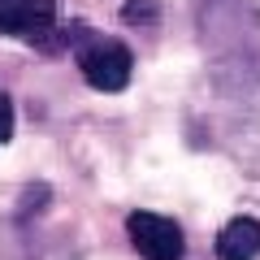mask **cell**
I'll return each instance as SVG.
<instances>
[{
	"mask_svg": "<svg viewBox=\"0 0 260 260\" xmlns=\"http://www.w3.org/2000/svg\"><path fill=\"white\" fill-rule=\"evenodd\" d=\"M65 44L74 48V61L83 78L95 91H126L130 74H135V52L113 35H95L87 22H74L65 30Z\"/></svg>",
	"mask_w": 260,
	"mask_h": 260,
	"instance_id": "6da1fadb",
	"label": "cell"
},
{
	"mask_svg": "<svg viewBox=\"0 0 260 260\" xmlns=\"http://www.w3.org/2000/svg\"><path fill=\"white\" fill-rule=\"evenodd\" d=\"M13 139V100L0 91V143Z\"/></svg>",
	"mask_w": 260,
	"mask_h": 260,
	"instance_id": "8992f818",
	"label": "cell"
},
{
	"mask_svg": "<svg viewBox=\"0 0 260 260\" xmlns=\"http://www.w3.org/2000/svg\"><path fill=\"white\" fill-rule=\"evenodd\" d=\"M121 18L135 26V22H156V5L152 0H126L121 5Z\"/></svg>",
	"mask_w": 260,
	"mask_h": 260,
	"instance_id": "5b68a950",
	"label": "cell"
},
{
	"mask_svg": "<svg viewBox=\"0 0 260 260\" xmlns=\"http://www.w3.org/2000/svg\"><path fill=\"white\" fill-rule=\"evenodd\" d=\"M260 256V221L256 217H234L217 234V260H256Z\"/></svg>",
	"mask_w": 260,
	"mask_h": 260,
	"instance_id": "277c9868",
	"label": "cell"
},
{
	"mask_svg": "<svg viewBox=\"0 0 260 260\" xmlns=\"http://www.w3.org/2000/svg\"><path fill=\"white\" fill-rule=\"evenodd\" d=\"M0 35L35 48H56V0H0Z\"/></svg>",
	"mask_w": 260,
	"mask_h": 260,
	"instance_id": "7a4b0ae2",
	"label": "cell"
},
{
	"mask_svg": "<svg viewBox=\"0 0 260 260\" xmlns=\"http://www.w3.org/2000/svg\"><path fill=\"white\" fill-rule=\"evenodd\" d=\"M126 234H130V243H135V251L143 260H182L186 256L182 225L160 217V213H130Z\"/></svg>",
	"mask_w": 260,
	"mask_h": 260,
	"instance_id": "3957f363",
	"label": "cell"
}]
</instances>
